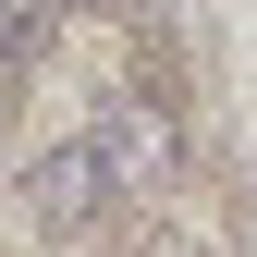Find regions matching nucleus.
Segmentation results:
<instances>
[{"instance_id": "f257e3e1", "label": "nucleus", "mask_w": 257, "mask_h": 257, "mask_svg": "<svg viewBox=\"0 0 257 257\" xmlns=\"http://www.w3.org/2000/svg\"><path fill=\"white\" fill-rule=\"evenodd\" d=\"M86 147H98L110 196H135V208H159V196L184 184V122H172V98H159V86H110L98 122H86Z\"/></svg>"}, {"instance_id": "f03ea898", "label": "nucleus", "mask_w": 257, "mask_h": 257, "mask_svg": "<svg viewBox=\"0 0 257 257\" xmlns=\"http://www.w3.org/2000/svg\"><path fill=\"white\" fill-rule=\"evenodd\" d=\"M98 208H122V196H110V172H98V147H86V135H61V147L25 159V220H37L49 245H86V233H98Z\"/></svg>"}, {"instance_id": "7ed1b4c3", "label": "nucleus", "mask_w": 257, "mask_h": 257, "mask_svg": "<svg viewBox=\"0 0 257 257\" xmlns=\"http://www.w3.org/2000/svg\"><path fill=\"white\" fill-rule=\"evenodd\" d=\"M49 37H61V0H0V86H13Z\"/></svg>"}, {"instance_id": "20e7f679", "label": "nucleus", "mask_w": 257, "mask_h": 257, "mask_svg": "<svg viewBox=\"0 0 257 257\" xmlns=\"http://www.w3.org/2000/svg\"><path fill=\"white\" fill-rule=\"evenodd\" d=\"M147 257H208V245L196 233H147Z\"/></svg>"}]
</instances>
